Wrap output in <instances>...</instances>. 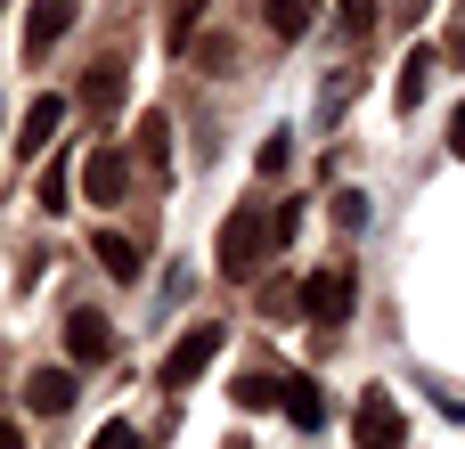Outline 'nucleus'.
<instances>
[{
    "label": "nucleus",
    "mask_w": 465,
    "mask_h": 449,
    "mask_svg": "<svg viewBox=\"0 0 465 449\" xmlns=\"http://www.w3.org/2000/svg\"><path fill=\"white\" fill-rule=\"evenodd\" d=\"M270 245H278V213L237 205V213L221 221V270H229V278H253V270L270 262Z\"/></svg>",
    "instance_id": "obj_1"
},
{
    "label": "nucleus",
    "mask_w": 465,
    "mask_h": 449,
    "mask_svg": "<svg viewBox=\"0 0 465 449\" xmlns=\"http://www.w3.org/2000/svg\"><path fill=\"white\" fill-rule=\"evenodd\" d=\"M213 360H221V327H213V319H196V327H188V335H180V344L163 352V384L180 393V384H196V376H204Z\"/></svg>",
    "instance_id": "obj_2"
},
{
    "label": "nucleus",
    "mask_w": 465,
    "mask_h": 449,
    "mask_svg": "<svg viewBox=\"0 0 465 449\" xmlns=\"http://www.w3.org/2000/svg\"><path fill=\"white\" fill-rule=\"evenodd\" d=\"M74 172H82V196H90V205H123V196H131V155H123V147H90Z\"/></svg>",
    "instance_id": "obj_3"
},
{
    "label": "nucleus",
    "mask_w": 465,
    "mask_h": 449,
    "mask_svg": "<svg viewBox=\"0 0 465 449\" xmlns=\"http://www.w3.org/2000/svg\"><path fill=\"white\" fill-rule=\"evenodd\" d=\"M351 294H360V278L335 262V270H311L302 278V319H319V327H335L343 311H351Z\"/></svg>",
    "instance_id": "obj_4"
},
{
    "label": "nucleus",
    "mask_w": 465,
    "mask_h": 449,
    "mask_svg": "<svg viewBox=\"0 0 465 449\" xmlns=\"http://www.w3.org/2000/svg\"><path fill=\"white\" fill-rule=\"evenodd\" d=\"M401 442H409L401 401H392L384 384H368V393H360V449H401Z\"/></svg>",
    "instance_id": "obj_5"
},
{
    "label": "nucleus",
    "mask_w": 465,
    "mask_h": 449,
    "mask_svg": "<svg viewBox=\"0 0 465 449\" xmlns=\"http://www.w3.org/2000/svg\"><path fill=\"white\" fill-rule=\"evenodd\" d=\"M74 8H82V0H33V16H25V57H49V49L65 41Z\"/></svg>",
    "instance_id": "obj_6"
},
{
    "label": "nucleus",
    "mask_w": 465,
    "mask_h": 449,
    "mask_svg": "<svg viewBox=\"0 0 465 449\" xmlns=\"http://www.w3.org/2000/svg\"><path fill=\"white\" fill-rule=\"evenodd\" d=\"M57 123H65V98H49V90H41V98L25 106V123H16V155L33 164V155H41L49 139H57Z\"/></svg>",
    "instance_id": "obj_7"
},
{
    "label": "nucleus",
    "mask_w": 465,
    "mask_h": 449,
    "mask_svg": "<svg viewBox=\"0 0 465 449\" xmlns=\"http://www.w3.org/2000/svg\"><path fill=\"white\" fill-rule=\"evenodd\" d=\"M65 352H74V368H98V360L114 352V327H106L98 311H74V319H65Z\"/></svg>",
    "instance_id": "obj_8"
},
{
    "label": "nucleus",
    "mask_w": 465,
    "mask_h": 449,
    "mask_svg": "<svg viewBox=\"0 0 465 449\" xmlns=\"http://www.w3.org/2000/svg\"><path fill=\"white\" fill-rule=\"evenodd\" d=\"M82 106L106 123V115H123V57H106V65H90L82 74Z\"/></svg>",
    "instance_id": "obj_9"
},
{
    "label": "nucleus",
    "mask_w": 465,
    "mask_h": 449,
    "mask_svg": "<svg viewBox=\"0 0 465 449\" xmlns=\"http://www.w3.org/2000/svg\"><path fill=\"white\" fill-rule=\"evenodd\" d=\"M25 401H33L41 417L74 409V368H33V376H25Z\"/></svg>",
    "instance_id": "obj_10"
},
{
    "label": "nucleus",
    "mask_w": 465,
    "mask_h": 449,
    "mask_svg": "<svg viewBox=\"0 0 465 449\" xmlns=\"http://www.w3.org/2000/svg\"><path fill=\"white\" fill-rule=\"evenodd\" d=\"M425 82H433V49H409V65H401V82H392L401 115H417V106H425Z\"/></svg>",
    "instance_id": "obj_11"
},
{
    "label": "nucleus",
    "mask_w": 465,
    "mask_h": 449,
    "mask_svg": "<svg viewBox=\"0 0 465 449\" xmlns=\"http://www.w3.org/2000/svg\"><path fill=\"white\" fill-rule=\"evenodd\" d=\"M98 262H106V270H114V278H123V286H131V278H139V270H147V254H139V245H131V237H114V229H98Z\"/></svg>",
    "instance_id": "obj_12"
},
{
    "label": "nucleus",
    "mask_w": 465,
    "mask_h": 449,
    "mask_svg": "<svg viewBox=\"0 0 465 449\" xmlns=\"http://www.w3.org/2000/svg\"><path fill=\"white\" fill-rule=\"evenodd\" d=\"M278 409H286V417H294V425H319V417H327V393H319V384H311V376H294V384H286V393H278Z\"/></svg>",
    "instance_id": "obj_13"
},
{
    "label": "nucleus",
    "mask_w": 465,
    "mask_h": 449,
    "mask_svg": "<svg viewBox=\"0 0 465 449\" xmlns=\"http://www.w3.org/2000/svg\"><path fill=\"white\" fill-rule=\"evenodd\" d=\"M204 8H213V0H172V8H163V49H188V41H196V16H204Z\"/></svg>",
    "instance_id": "obj_14"
},
{
    "label": "nucleus",
    "mask_w": 465,
    "mask_h": 449,
    "mask_svg": "<svg viewBox=\"0 0 465 449\" xmlns=\"http://www.w3.org/2000/svg\"><path fill=\"white\" fill-rule=\"evenodd\" d=\"M139 164L172 172V123H163V115H147V123H139Z\"/></svg>",
    "instance_id": "obj_15"
},
{
    "label": "nucleus",
    "mask_w": 465,
    "mask_h": 449,
    "mask_svg": "<svg viewBox=\"0 0 465 449\" xmlns=\"http://www.w3.org/2000/svg\"><path fill=\"white\" fill-rule=\"evenodd\" d=\"M270 25H278L286 41H302V33L319 25V0H270Z\"/></svg>",
    "instance_id": "obj_16"
},
{
    "label": "nucleus",
    "mask_w": 465,
    "mask_h": 449,
    "mask_svg": "<svg viewBox=\"0 0 465 449\" xmlns=\"http://www.w3.org/2000/svg\"><path fill=\"white\" fill-rule=\"evenodd\" d=\"M278 393H286L278 376H237V384H229V401H237V409H278Z\"/></svg>",
    "instance_id": "obj_17"
},
{
    "label": "nucleus",
    "mask_w": 465,
    "mask_h": 449,
    "mask_svg": "<svg viewBox=\"0 0 465 449\" xmlns=\"http://www.w3.org/2000/svg\"><path fill=\"white\" fill-rule=\"evenodd\" d=\"M327 213H335V229H368V196H360V188H335Z\"/></svg>",
    "instance_id": "obj_18"
},
{
    "label": "nucleus",
    "mask_w": 465,
    "mask_h": 449,
    "mask_svg": "<svg viewBox=\"0 0 465 449\" xmlns=\"http://www.w3.org/2000/svg\"><path fill=\"white\" fill-rule=\"evenodd\" d=\"M74 205V180L65 172H41V213H65Z\"/></svg>",
    "instance_id": "obj_19"
},
{
    "label": "nucleus",
    "mask_w": 465,
    "mask_h": 449,
    "mask_svg": "<svg viewBox=\"0 0 465 449\" xmlns=\"http://www.w3.org/2000/svg\"><path fill=\"white\" fill-rule=\"evenodd\" d=\"M343 25H351V41H368L376 33V0H343Z\"/></svg>",
    "instance_id": "obj_20"
},
{
    "label": "nucleus",
    "mask_w": 465,
    "mask_h": 449,
    "mask_svg": "<svg viewBox=\"0 0 465 449\" xmlns=\"http://www.w3.org/2000/svg\"><path fill=\"white\" fill-rule=\"evenodd\" d=\"M286 155H294V139H286V131H270V139H262V172H286Z\"/></svg>",
    "instance_id": "obj_21"
},
{
    "label": "nucleus",
    "mask_w": 465,
    "mask_h": 449,
    "mask_svg": "<svg viewBox=\"0 0 465 449\" xmlns=\"http://www.w3.org/2000/svg\"><path fill=\"white\" fill-rule=\"evenodd\" d=\"M98 449H139V425H106V434H98Z\"/></svg>",
    "instance_id": "obj_22"
},
{
    "label": "nucleus",
    "mask_w": 465,
    "mask_h": 449,
    "mask_svg": "<svg viewBox=\"0 0 465 449\" xmlns=\"http://www.w3.org/2000/svg\"><path fill=\"white\" fill-rule=\"evenodd\" d=\"M450 155H465V106L450 115Z\"/></svg>",
    "instance_id": "obj_23"
},
{
    "label": "nucleus",
    "mask_w": 465,
    "mask_h": 449,
    "mask_svg": "<svg viewBox=\"0 0 465 449\" xmlns=\"http://www.w3.org/2000/svg\"><path fill=\"white\" fill-rule=\"evenodd\" d=\"M0 449H25V434H16V425H0Z\"/></svg>",
    "instance_id": "obj_24"
},
{
    "label": "nucleus",
    "mask_w": 465,
    "mask_h": 449,
    "mask_svg": "<svg viewBox=\"0 0 465 449\" xmlns=\"http://www.w3.org/2000/svg\"><path fill=\"white\" fill-rule=\"evenodd\" d=\"M0 8H8V0H0Z\"/></svg>",
    "instance_id": "obj_25"
}]
</instances>
